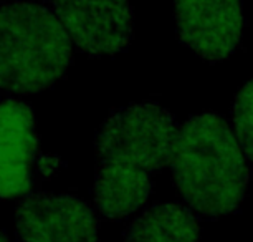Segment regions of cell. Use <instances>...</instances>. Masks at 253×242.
<instances>
[{"instance_id": "1", "label": "cell", "mask_w": 253, "mask_h": 242, "mask_svg": "<svg viewBox=\"0 0 253 242\" xmlns=\"http://www.w3.org/2000/svg\"><path fill=\"white\" fill-rule=\"evenodd\" d=\"M179 126L157 103L113 110L96 135L94 206L116 221L141 209L151 196L152 176L170 164Z\"/></svg>"}, {"instance_id": "2", "label": "cell", "mask_w": 253, "mask_h": 242, "mask_svg": "<svg viewBox=\"0 0 253 242\" xmlns=\"http://www.w3.org/2000/svg\"><path fill=\"white\" fill-rule=\"evenodd\" d=\"M170 168L185 204L207 219L233 214L250 181L237 136L215 113L190 116L179 128Z\"/></svg>"}, {"instance_id": "3", "label": "cell", "mask_w": 253, "mask_h": 242, "mask_svg": "<svg viewBox=\"0 0 253 242\" xmlns=\"http://www.w3.org/2000/svg\"><path fill=\"white\" fill-rule=\"evenodd\" d=\"M71 60L68 33L46 3H0V90L43 92L63 77Z\"/></svg>"}, {"instance_id": "4", "label": "cell", "mask_w": 253, "mask_h": 242, "mask_svg": "<svg viewBox=\"0 0 253 242\" xmlns=\"http://www.w3.org/2000/svg\"><path fill=\"white\" fill-rule=\"evenodd\" d=\"M70 40L89 56L114 55L132 40L129 0H45Z\"/></svg>"}, {"instance_id": "5", "label": "cell", "mask_w": 253, "mask_h": 242, "mask_svg": "<svg viewBox=\"0 0 253 242\" xmlns=\"http://www.w3.org/2000/svg\"><path fill=\"white\" fill-rule=\"evenodd\" d=\"M98 219L75 194L30 193L15 209L20 242H98Z\"/></svg>"}, {"instance_id": "6", "label": "cell", "mask_w": 253, "mask_h": 242, "mask_svg": "<svg viewBox=\"0 0 253 242\" xmlns=\"http://www.w3.org/2000/svg\"><path fill=\"white\" fill-rule=\"evenodd\" d=\"M177 37L210 63L227 60L240 45V0H174Z\"/></svg>"}, {"instance_id": "7", "label": "cell", "mask_w": 253, "mask_h": 242, "mask_svg": "<svg viewBox=\"0 0 253 242\" xmlns=\"http://www.w3.org/2000/svg\"><path fill=\"white\" fill-rule=\"evenodd\" d=\"M38 135L35 115L28 103L18 98L0 101V199L30 194Z\"/></svg>"}, {"instance_id": "8", "label": "cell", "mask_w": 253, "mask_h": 242, "mask_svg": "<svg viewBox=\"0 0 253 242\" xmlns=\"http://www.w3.org/2000/svg\"><path fill=\"white\" fill-rule=\"evenodd\" d=\"M123 242H200V226L187 207L159 202L131 222Z\"/></svg>"}, {"instance_id": "9", "label": "cell", "mask_w": 253, "mask_h": 242, "mask_svg": "<svg viewBox=\"0 0 253 242\" xmlns=\"http://www.w3.org/2000/svg\"><path fill=\"white\" fill-rule=\"evenodd\" d=\"M232 120L243 153L253 161V80L237 93L232 108Z\"/></svg>"}, {"instance_id": "10", "label": "cell", "mask_w": 253, "mask_h": 242, "mask_svg": "<svg viewBox=\"0 0 253 242\" xmlns=\"http://www.w3.org/2000/svg\"><path fill=\"white\" fill-rule=\"evenodd\" d=\"M0 242H10V239H8V236H7L2 229H0Z\"/></svg>"}]
</instances>
